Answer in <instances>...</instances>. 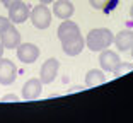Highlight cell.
<instances>
[{
    "instance_id": "6da1fadb",
    "label": "cell",
    "mask_w": 133,
    "mask_h": 123,
    "mask_svg": "<svg viewBox=\"0 0 133 123\" xmlns=\"http://www.w3.org/2000/svg\"><path fill=\"white\" fill-rule=\"evenodd\" d=\"M114 43V34L111 29L108 28H97L87 34L85 38V46L89 48L90 51H102L106 48H109Z\"/></svg>"
},
{
    "instance_id": "7a4b0ae2",
    "label": "cell",
    "mask_w": 133,
    "mask_h": 123,
    "mask_svg": "<svg viewBox=\"0 0 133 123\" xmlns=\"http://www.w3.org/2000/svg\"><path fill=\"white\" fill-rule=\"evenodd\" d=\"M51 14L53 12L46 7V4H39L36 7H32L31 10V22L36 29H46L51 24Z\"/></svg>"
},
{
    "instance_id": "3957f363",
    "label": "cell",
    "mask_w": 133,
    "mask_h": 123,
    "mask_svg": "<svg viewBox=\"0 0 133 123\" xmlns=\"http://www.w3.org/2000/svg\"><path fill=\"white\" fill-rule=\"evenodd\" d=\"M56 36H58V40L62 41V43H66V41H72V40H75L77 36H80V28H78L77 22L65 19L58 26Z\"/></svg>"
},
{
    "instance_id": "277c9868",
    "label": "cell",
    "mask_w": 133,
    "mask_h": 123,
    "mask_svg": "<svg viewBox=\"0 0 133 123\" xmlns=\"http://www.w3.org/2000/svg\"><path fill=\"white\" fill-rule=\"evenodd\" d=\"M17 79V68L14 62L9 58H0V84L2 86H10Z\"/></svg>"
},
{
    "instance_id": "5b68a950",
    "label": "cell",
    "mask_w": 133,
    "mask_h": 123,
    "mask_svg": "<svg viewBox=\"0 0 133 123\" xmlns=\"http://www.w3.org/2000/svg\"><path fill=\"white\" fill-rule=\"evenodd\" d=\"M60 70V62L56 58H48L43 65H41V70H39V79L43 84H51L56 79Z\"/></svg>"
},
{
    "instance_id": "8992f818",
    "label": "cell",
    "mask_w": 133,
    "mask_h": 123,
    "mask_svg": "<svg viewBox=\"0 0 133 123\" xmlns=\"http://www.w3.org/2000/svg\"><path fill=\"white\" fill-rule=\"evenodd\" d=\"M31 16V5L24 4L22 0L17 2L16 5H12L9 9V19L12 24H22L28 21V17Z\"/></svg>"
},
{
    "instance_id": "52a82bcc",
    "label": "cell",
    "mask_w": 133,
    "mask_h": 123,
    "mask_svg": "<svg viewBox=\"0 0 133 123\" xmlns=\"http://www.w3.org/2000/svg\"><path fill=\"white\" fill-rule=\"evenodd\" d=\"M39 56V48L34 43H21L17 46V58L22 63H34Z\"/></svg>"
},
{
    "instance_id": "ba28073f",
    "label": "cell",
    "mask_w": 133,
    "mask_h": 123,
    "mask_svg": "<svg viewBox=\"0 0 133 123\" xmlns=\"http://www.w3.org/2000/svg\"><path fill=\"white\" fill-rule=\"evenodd\" d=\"M99 63H101V68L104 72H114V68L121 63V58L116 51H111V50H102L101 56H99Z\"/></svg>"
},
{
    "instance_id": "9c48e42d",
    "label": "cell",
    "mask_w": 133,
    "mask_h": 123,
    "mask_svg": "<svg viewBox=\"0 0 133 123\" xmlns=\"http://www.w3.org/2000/svg\"><path fill=\"white\" fill-rule=\"evenodd\" d=\"M41 91H43V82L41 79H29L28 82L22 86V98L26 101H34L41 96Z\"/></svg>"
},
{
    "instance_id": "30bf717a",
    "label": "cell",
    "mask_w": 133,
    "mask_h": 123,
    "mask_svg": "<svg viewBox=\"0 0 133 123\" xmlns=\"http://www.w3.org/2000/svg\"><path fill=\"white\" fill-rule=\"evenodd\" d=\"M0 41L4 44L5 50H14L21 44V33L14 28V24H10L2 34H0Z\"/></svg>"
},
{
    "instance_id": "8fae6325",
    "label": "cell",
    "mask_w": 133,
    "mask_h": 123,
    "mask_svg": "<svg viewBox=\"0 0 133 123\" xmlns=\"http://www.w3.org/2000/svg\"><path fill=\"white\" fill-rule=\"evenodd\" d=\"M75 12V7L70 0H56L55 5H53V14H55L58 19H70Z\"/></svg>"
},
{
    "instance_id": "7c38bea8",
    "label": "cell",
    "mask_w": 133,
    "mask_h": 123,
    "mask_svg": "<svg viewBox=\"0 0 133 123\" xmlns=\"http://www.w3.org/2000/svg\"><path fill=\"white\" fill-rule=\"evenodd\" d=\"M62 48H63V53L68 56H77L82 53V50L85 48V40L82 38V34L77 36L75 40L72 41H66V43H62Z\"/></svg>"
},
{
    "instance_id": "4fadbf2b",
    "label": "cell",
    "mask_w": 133,
    "mask_h": 123,
    "mask_svg": "<svg viewBox=\"0 0 133 123\" xmlns=\"http://www.w3.org/2000/svg\"><path fill=\"white\" fill-rule=\"evenodd\" d=\"M114 44L119 51H128L133 46V33L130 29H123L118 34H114Z\"/></svg>"
},
{
    "instance_id": "5bb4252c",
    "label": "cell",
    "mask_w": 133,
    "mask_h": 123,
    "mask_svg": "<svg viewBox=\"0 0 133 123\" xmlns=\"http://www.w3.org/2000/svg\"><path fill=\"white\" fill-rule=\"evenodd\" d=\"M106 82V75L102 70H97V68H92V70L87 72L85 75V86L87 87H97V86H102Z\"/></svg>"
},
{
    "instance_id": "9a60e30c",
    "label": "cell",
    "mask_w": 133,
    "mask_h": 123,
    "mask_svg": "<svg viewBox=\"0 0 133 123\" xmlns=\"http://www.w3.org/2000/svg\"><path fill=\"white\" fill-rule=\"evenodd\" d=\"M131 70H133V65H131V63H123V62H121V63L114 68L113 74H114L116 77H121V75H125L126 72H131Z\"/></svg>"
},
{
    "instance_id": "2e32d148",
    "label": "cell",
    "mask_w": 133,
    "mask_h": 123,
    "mask_svg": "<svg viewBox=\"0 0 133 123\" xmlns=\"http://www.w3.org/2000/svg\"><path fill=\"white\" fill-rule=\"evenodd\" d=\"M108 2H109V0H89L90 7L96 9V10H102V9L108 5Z\"/></svg>"
},
{
    "instance_id": "e0dca14e",
    "label": "cell",
    "mask_w": 133,
    "mask_h": 123,
    "mask_svg": "<svg viewBox=\"0 0 133 123\" xmlns=\"http://www.w3.org/2000/svg\"><path fill=\"white\" fill-rule=\"evenodd\" d=\"M10 19H9V17H2L0 16V34H2V33L5 31V29L9 28V26H10Z\"/></svg>"
},
{
    "instance_id": "ac0fdd59",
    "label": "cell",
    "mask_w": 133,
    "mask_h": 123,
    "mask_svg": "<svg viewBox=\"0 0 133 123\" xmlns=\"http://www.w3.org/2000/svg\"><path fill=\"white\" fill-rule=\"evenodd\" d=\"M17 101H19V98L16 94H7L0 99V103H17Z\"/></svg>"
},
{
    "instance_id": "d6986e66",
    "label": "cell",
    "mask_w": 133,
    "mask_h": 123,
    "mask_svg": "<svg viewBox=\"0 0 133 123\" xmlns=\"http://www.w3.org/2000/svg\"><path fill=\"white\" fill-rule=\"evenodd\" d=\"M0 2H2V5H4V7L9 10V9H10L12 5H16L17 2H21V0H0Z\"/></svg>"
},
{
    "instance_id": "ffe728a7",
    "label": "cell",
    "mask_w": 133,
    "mask_h": 123,
    "mask_svg": "<svg viewBox=\"0 0 133 123\" xmlns=\"http://www.w3.org/2000/svg\"><path fill=\"white\" fill-rule=\"evenodd\" d=\"M4 51H5V48H4V44H2V41H0V58L4 56Z\"/></svg>"
},
{
    "instance_id": "44dd1931",
    "label": "cell",
    "mask_w": 133,
    "mask_h": 123,
    "mask_svg": "<svg viewBox=\"0 0 133 123\" xmlns=\"http://www.w3.org/2000/svg\"><path fill=\"white\" fill-rule=\"evenodd\" d=\"M53 2H55V0H39V4H53Z\"/></svg>"
},
{
    "instance_id": "7402d4cb",
    "label": "cell",
    "mask_w": 133,
    "mask_h": 123,
    "mask_svg": "<svg viewBox=\"0 0 133 123\" xmlns=\"http://www.w3.org/2000/svg\"><path fill=\"white\" fill-rule=\"evenodd\" d=\"M130 16H131V19H133V5H131V9H130Z\"/></svg>"
},
{
    "instance_id": "603a6c76",
    "label": "cell",
    "mask_w": 133,
    "mask_h": 123,
    "mask_svg": "<svg viewBox=\"0 0 133 123\" xmlns=\"http://www.w3.org/2000/svg\"><path fill=\"white\" fill-rule=\"evenodd\" d=\"M131 58H133V46H131Z\"/></svg>"
}]
</instances>
